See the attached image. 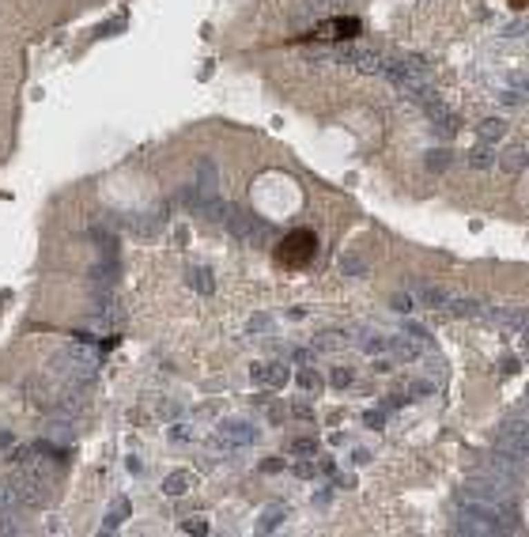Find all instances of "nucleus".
Instances as JSON below:
<instances>
[{"mask_svg":"<svg viewBox=\"0 0 529 537\" xmlns=\"http://www.w3.org/2000/svg\"><path fill=\"white\" fill-rule=\"evenodd\" d=\"M454 534H472V537H492V534H514V518H507V511L499 503L477 500L469 492L454 496Z\"/></svg>","mask_w":529,"mask_h":537,"instance_id":"f257e3e1","label":"nucleus"},{"mask_svg":"<svg viewBox=\"0 0 529 537\" xmlns=\"http://www.w3.org/2000/svg\"><path fill=\"white\" fill-rule=\"evenodd\" d=\"M258 443V428L246 420H227L220 424V431H215L212 439H208V451L215 454H235V451H246V446Z\"/></svg>","mask_w":529,"mask_h":537,"instance_id":"f03ea898","label":"nucleus"},{"mask_svg":"<svg viewBox=\"0 0 529 537\" xmlns=\"http://www.w3.org/2000/svg\"><path fill=\"white\" fill-rule=\"evenodd\" d=\"M314 250H318V238L310 235V231H295V235H287L284 243H280V250H276V261L280 265H287V269H302L310 258H314Z\"/></svg>","mask_w":529,"mask_h":537,"instance_id":"7ed1b4c3","label":"nucleus"},{"mask_svg":"<svg viewBox=\"0 0 529 537\" xmlns=\"http://www.w3.org/2000/svg\"><path fill=\"white\" fill-rule=\"evenodd\" d=\"M223 223H227V231L238 238V243H250V246H258L272 235V227L264 220H258V216H250V212H238V208H231Z\"/></svg>","mask_w":529,"mask_h":537,"instance_id":"20e7f679","label":"nucleus"},{"mask_svg":"<svg viewBox=\"0 0 529 537\" xmlns=\"http://www.w3.org/2000/svg\"><path fill=\"white\" fill-rule=\"evenodd\" d=\"M336 61L356 72H363V76H378L382 65H386V57H382L378 50H367V46H348V50H336Z\"/></svg>","mask_w":529,"mask_h":537,"instance_id":"39448f33","label":"nucleus"},{"mask_svg":"<svg viewBox=\"0 0 529 537\" xmlns=\"http://www.w3.org/2000/svg\"><path fill=\"white\" fill-rule=\"evenodd\" d=\"M495 446L529 458V420H526V416H510V420L499 428V435H495Z\"/></svg>","mask_w":529,"mask_h":537,"instance_id":"423d86ee","label":"nucleus"},{"mask_svg":"<svg viewBox=\"0 0 529 537\" xmlns=\"http://www.w3.org/2000/svg\"><path fill=\"white\" fill-rule=\"evenodd\" d=\"M484 322L495 326V330H507V333H522V330H529V310L526 307H488Z\"/></svg>","mask_w":529,"mask_h":537,"instance_id":"0eeeda50","label":"nucleus"},{"mask_svg":"<svg viewBox=\"0 0 529 537\" xmlns=\"http://www.w3.org/2000/svg\"><path fill=\"white\" fill-rule=\"evenodd\" d=\"M408 295H412L423 310H446V303H450V292L439 288V284H427V280H408Z\"/></svg>","mask_w":529,"mask_h":537,"instance_id":"6e6552de","label":"nucleus"},{"mask_svg":"<svg viewBox=\"0 0 529 537\" xmlns=\"http://www.w3.org/2000/svg\"><path fill=\"white\" fill-rule=\"evenodd\" d=\"M443 314H450V318H477V322H484L488 303L484 299H469V295H450V303H446Z\"/></svg>","mask_w":529,"mask_h":537,"instance_id":"1a4fd4ad","label":"nucleus"},{"mask_svg":"<svg viewBox=\"0 0 529 537\" xmlns=\"http://www.w3.org/2000/svg\"><path fill=\"white\" fill-rule=\"evenodd\" d=\"M114 280H117V261H102L87 272V288L91 292H114Z\"/></svg>","mask_w":529,"mask_h":537,"instance_id":"9d476101","label":"nucleus"},{"mask_svg":"<svg viewBox=\"0 0 529 537\" xmlns=\"http://www.w3.org/2000/svg\"><path fill=\"white\" fill-rule=\"evenodd\" d=\"M253 382H261V386H272V390H280V386H287V367L284 364H269V367H253Z\"/></svg>","mask_w":529,"mask_h":537,"instance_id":"9b49d317","label":"nucleus"},{"mask_svg":"<svg viewBox=\"0 0 529 537\" xmlns=\"http://www.w3.org/2000/svg\"><path fill=\"white\" fill-rule=\"evenodd\" d=\"M197 189L200 194H220V171H215L212 159H200L197 163Z\"/></svg>","mask_w":529,"mask_h":537,"instance_id":"f8f14e48","label":"nucleus"},{"mask_svg":"<svg viewBox=\"0 0 529 537\" xmlns=\"http://www.w3.org/2000/svg\"><path fill=\"white\" fill-rule=\"evenodd\" d=\"M344 0H302L299 4V15L302 19H325V15H333V8H340Z\"/></svg>","mask_w":529,"mask_h":537,"instance_id":"ddd939ff","label":"nucleus"},{"mask_svg":"<svg viewBox=\"0 0 529 537\" xmlns=\"http://www.w3.org/2000/svg\"><path fill=\"white\" fill-rule=\"evenodd\" d=\"M477 136H480L484 144L503 140V136H507V122H503V117H484V122L477 125Z\"/></svg>","mask_w":529,"mask_h":537,"instance_id":"4468645a","label":"nucleus"},{"mask_svg":"<svg viewBox=\"0 0 529 537\" xmlns=\"http://www.w3.org/2000/svg\"><path fill=\"white\" fill-rule=\"evenodd\" d=\"M46 439H53V443H68V439H72V416H57V420L46 424Z\"/></svg>","mask_w":529,"mask_h":537,"instance_id":"2eb2a0df","label":"nucleus"},{"mask_svg":"<svg viewBox=\"0 0 529 537\" xmlns=\"http://www.w3.org/2000/svg\"><path fill=\"white\" fill-rule=\"evenodd\" d=\"M186 276H189V288H193V292H200V295H212V292H215L212 269H189Z\"/></svg>","mask_w":529,"mask_h":537,"instance_id":"dca6fc26","label":"nucleus"},{"mask_svg":"<svg viewBox=\"0 0 529 537\" xmlns=\"http://www.w3.org/2000/svg\"><path fill=\"white\" fill-rule=\"evenodd\" d=\"M344 330H325V333H318L314 337V352H336V348H344Z\"/></svg>","mask_w":529,"mask_h":537,"instance_id":"f3484780","label":"nucleus"},{"mask_svg":"<svg viewBox=\"0 0 529 537\" xmlns=\"http://www.w3.org/2000/svg\"><path fill=\"white\" fill-rule=\"evenodd\" d=\"M129 511H133V507H129V500L122 496V500H117L114 507L106 511V522H102V530H106V534H110V530H117V526H122L125 518H129Z\"/></svg>","mask_w":529,"mask_h":537,"instance_id":"a211bd4d","label":"nucleus"},{"mask_svg":"<svg viewBox=\"0 0 529 537\" xmlns=\"http://www.w3.org/2000/svg\"><path fill=\"white\" fill-rule=\"evenodd\" d=\"M0 511H23L19 507V492H15V480L12 477L0 480Z\"/></svg>","mask_w":529,"mask_h":537,"instance_id":"6ab92c4d","label":"nucleus"},{"mask_svg":"<svg viewBox=\"0 0 529 537\" xmlns=\"http://www.w3.org/2000/svg\"><path fill=\"white\" fill-rule=\"evenodd\" d=\"M280 522H284V507H269V511H261V518H258V534H272V530H280Z\"/></svg>","mask_w":529,"mask_h":537,"instance_id":"aec40b11","label":"nucleus"},{"mask_svg":"<svg viewBox=\"0 0 529 537\" xmlns=\"http://www.w3.org/2000/svg\"><path fill=\"white\" fill-rule=\"evenodd\" d=\"M431 125H435L439 136H454V133H458V117H454L450 110H439V114L431 117Z\"/></svg>","mask_w":529,"mask_h":537,"instance_id":"412c9836","label":"nucleus"},{"mask_svg":"<svg viewBox=\"0 0 529 537\" xmlns=\"http://www.w3.org/2000/svg\"><path fill=\"white\" fill-rule=\"evenodd\" d=\"M450 163H454V156H450V148H435V151H427V171H450Z\"/></svg>","mask_w":529,"mask_h":537,"instance_id":"4be33fe9","label":"nucleus"},{"mask_svg":"<svg viewBox=\"0 0 529 537\" xmlns=\"http://www.w3.org/2000/svg\"><path fill=\"white\" fill-rule=\"evenodd\" d=\"M15 534H23L19 511H0V537H15Z\"/></svg>","mask_w":529,"mask_h":537,"instance_id":"5701e85b","label":"nucleus"},{"mask_svg":"<svg viewBox=\"0 0 529 537\" xmlns=\"http://www.w3.org/2000/svg\"><path fill=\"white\" fill-rule=\"evenodd\" d=\"M163 492L171 496V500H174V496H186L189 492V477H186V473H171V477L163 480Z\"/></svg>","mask_w":529,"mask_h":537,"instance_id":"b1692460","label":"nucleus"},{"mask_svg":"<svg viewBox=\"0 0 529 537\" xmlns=\"http://www.w3.org/2000/svg\"><path fill=\"white\" fill-rule=\"evenodd\" d=\"M405 337H412L420 348H431V344H435V341H431V330H427V326H420V322H408L405 326Z\"/></svg>","mask_w":529,"mask_h":537,"instance_id":"393cba45","label":"nucleus"},{"mask_svg":"<svg viewBox=\"0 0 529 537\" xmlns=\"http://www.w3.org/2000/svg\"><path fill=\"white\" fill-rule=\"evenodd\" d=\"M329 30H333L336 38H356L359 35V19H333Z\"/></svg>","mask_w":529,"mask_h":537,"instance_id":"a878e982","label":"nucleus"},{"mask_svg":"<svg viewBox=\"0 0 529 537\" xmlns=\"http://www.w3.org/2000/svg\"><path fill=\"white\" fill-rule=\"evenodd\" d=\"M492 163H495V156L488 148H472L469 151V167H472V171H488Z\"/></svg>","mask_w":529,"mask_h":537,"instance_id":"bb28decb","label":"nucleus"},{"mask_svg":"<svg viewBox=\"0 0 529 537\" xmlns=\"http://www.w3.org/2000/svg\"><path fill=\"white\" fill-rule=\"evenodd\" d=\"M166 439H171V443H193V428H189V424H171Z\"/></svg>","mask_w":529,"mask_h":537,"instance_id":"cd10ccee","label":"nucleus"},{"mask_svg":"<svg viewBox=\"0 0 529 537\" xmlns=\"http://www.w3.org/2000/svg\"><path fill=\"white\" fill-rule=\"evenodd\" d=\"M182 534H208V518L204 515H189L182 522Z\"/></svg>","mask_w":529,"mask_h":537,"instance_id":"c85d7f7f","label":"nucleus"},{"mask_svg":"<svg viewBox=\"0 0 529 537\" xmlns=\"http://www.w3.org/2000/svg\"><path fill=\"white\" fill-rule=\"evenodd\" d=\"M329 382H333L336 390L352 386V371H348V367H333V371H329Z\"/></svg>","mask_w":529,"mask_h":537,"instance_id":"c756f323","label":"nucleus"},{"mask_svg":"<svg viewBox=\"0 0 529 537\" xmlns=\"http://www.w3.org/2000/svg\"><path fill=\"white\" fill-rule=\"evenodd\" d=\"M503 167H507V171H518V167H526V151H522V148L507 151V156H503Z\"/></svg>","mask_w":529,"mask_h":537,"instance_id":"7c9ffc66","label":"nucleus"},{"mask_svg":"<svg viewBox=\"0 0 529 537\" xmlns=\"http://www.w3.org/2000/svg\"><path fill=\"white\" fill-rule=\"evenodd\" d=\"M291 451H295V454H302V458H310V454H318V443H314V439H295Z\"/></svg>","mask_w":529,"mask_h":537,"instance_id":"2f4dec72","label":"nucleus"},{"mask_svg":"<svg viewBox=\"0 0 529 537\" xmlns=\"http://www.w3.org/2000/svg\"><path fill=\"white\" fill-rule=\"evenodd\" d=\"M367 428H386V408H371V413L363 416Z\"/></svg>","mask_w":529,"mask_h":537,"instance_id":"473e14b6","label":"nucleus"},{"mask_svg":"<svg viewBox=\"0 0 529 537\" xmlns=\"http://www.w3.org/2000/svg\"><path fill=\"white\" fill-rule=\"evenodd\" d=\"M412 307H416V299H412V295H408V292L394 295V310H397V314H408V310H412Z\"/></svg>","mask_w":529,"mask_h":537,"instance_id":"72a5a7b5","label":"nucleus"},{"mask_svg":"<svg viewBox=\"0 0 529 537\" xmlns=\"http://www.w3.org/2000/svg\"><path fill=\"white\" fill-rule=\"evenodd\" d=\"M291 359H295V364H302V367H307L310 359H314V344H310V348H299V352H295Z\"/></svg>","mask_w":529,"mask_h":537,"instance_id":"f704fd0d","label":"nucleus"},{"mask_svg":"<svg viewBox=\"0 0 529 537\" xmlns=\"http://www.w3.org/2000/svg\"><path fill=\"white\" fill-rule=\"evenodd\" d=\"M284 469V458H264L261 462V473H280Z\"/></svg>","mask_w":529,"mask_h":537,"instance_id":"c9c22d12","label":"nucleus"},{"mask_svg":"<svg viewBox=\"0 0 529 537\" xmlns=\"http://www.w3.org/2000/svg\"><path fill=\"white\" fill-rule=\"evenodd\" d=\"M499 102H503V106H518L522 95H518V91H499Z\"/></svg>","mask_w":529,"mask_h":537,"instance_id":"e433bc0d","label":"nucleus"},{"mask_svg":"<svg viewBox=\"0 0 529 537\" xmlns=\"http://www.w3.org/2000/svg\"><path fill=\"white\" fill-rule=\"evenodd\" d=\"M299 386L314 390V386H318V375H314V371H302V375H299Z\"/></svg>","mask_w":529,"mask_h":537,"instance_id":"4c0bfd02","label":"nucleus"},{"mask_svg":"<svg viewBox=\"0 0 529 537\" xmlns=\"http://www.w3.org/2000/svg\"><path fill=\"white\" fill-rule=\"evenodd\" d=\"M318 473V466H310V462H299V466H295V477H314Z\"/></svg>","mask_w":529,"mask_h":537,"instance_id":"58836bf2","label":"nucleus"},{"mask_svg":"<svg viewBox=\"0 0 529 537\" xmlns=\"http://www.w3.org/2000/svg\"><path fill=\"white\" fill-rule=\"evenodd\" d=\"M250 330H253V333H261V330H272V322H269V318H253V322H250Z\"/></svg>","mask_w":529,"mask_h":537,"instance_id":"ea45409f","label":"nucleus"},{"mask_svg":"<svg viewBox=\"0 0 529 537\" xmlns=\"http://www.w3.org/2000/svg\"><path fill=\"white\" fill-rule=\"evenodd\" d=\"M291 416H299V420H310V416H314V413H310L307 405H291Z\"/></svg>","mask_w":529,"mask_h":537,"instance_id":"a19ab883","label":"nucleus"},{"mask_svg":"<svg viewBox=\"0 0 529 537\" xmlns=\"http://www.w3.org/2000/svg\"><path fill=\"white\" fill-rule=\"evenodd\" d=\"M352 462H356V466H367V462H371V454H367V451H352Z\"/></svg>","mask_w":529,"mask_h":537,"instance_id":"79ce46f5","label":"nucleus"},{"mask_svg":"<svg viewBox=\"0 0 529 537\" xmlns=\"http://www.w3.org/2000/svg\"><path fill=\"white\" fill-rule=\"evenodd\" d=\"M344 272H363V261H352L348 258V261H344Z\"/></svg>","mask_w":529,"mask_h":537,"instance_id":"37998d69","label":"nucleus"},{"mask_svg":"<svg viewBox=\"0 0 529 537\" xmlns=\"http://www.w3.org/2000/svg\"><path fill=\"white\" fill-rule=\"evenodd\" d=\"M526 87H529V79H526Z\"/></svg>","mask_w":529,"mask_h":537,"instance_id":"c03bdc74","label":"nucleus"},{"mask_svg":"<svg viewBox=\"0 0 529 537\" xmlns=\"http://www.w3.org/2000/svg\"><path fill=\"white\" fill-rule=\"evenodd\" d=\"M344 4H348V0H344Z\"/></svg>","mask_w":529,"mask_h":537,"instance_id":"a18cd8bd","label":"nucleus"}]
</instances>
